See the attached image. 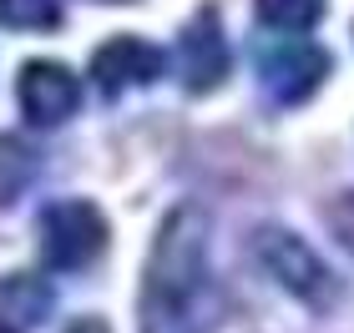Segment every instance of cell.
<instances>
[{"mask_svg": "<svg viewBox=\"0 0 354 333\" xmlns=\"http://www.w3.org/2000/svg\"><path fill=\"white\" fill-rule=\"evenodd\" d=\"M334 228H339V237H344V248H354V192L339 202V212H334Z\"/></svg>", "mask_w": 354, "mask_h": 333, "instance_id": "cell-11", "label": "cell"}, {"mask_svg": "<svg viewBox=\"0 0 354 333\" xmlns=\"http://www.w3.org/2000/svg\"><path fill=\"white\" fill-rule=\"evenodd\" d=\"M259 15L273 30H309L324 15V0H259Z\"/></svg>", "mask_w": 354, "mask_h": 333, "instance_id": "cell-10", "label": "cell"}, {"mask_svg": "<svg viewBox=\"0 0 354 333\" xmlns=\"http://www.w3.org/2000/svg\"><path fill=\"white\" fill-rule=\"evenodd\" d=\"M324 76H329V56L319 51V46H283V51L259 56V86L283 106L309 101Z\"/></svg>", "mask_w": 354, "mask_h": 333, "instance_id": "cell-4", "label": "cell"}, {"mask_svg": "<svg viewBox=\"0 0 354 333\" xmlns=\"http://www.w3.org/2000/svg\"><path fill=\"white\" fill-rule=\"evenodd\" d=\"M0 333H10V328H6V323H0Z\"/></svg>", "mask_w": 354, "mask_h": 333, "instance_id": "cell-13", "label": "cell"}, {"mask_svg": "<svg viewBox=\"0 0 354 333\" xmlns=\"http://www.w3.org/2000/svg\"><path fill=\"white\" fill-rule=\"evenodd\" d=\"M223 298L207 268V217L198 208H172L157 228L152 263L142 278V333H213Z\"/></svg>", "mask_w": 354, "mask_h": 333, "instance_id": "cell-1", "label": "cell"}, {"mask_svg": "<svg viewBox=\"0 0 354 333\" xmlns=\"http://www.w3.org/2000/svg\"><path fill=\"white\" fill-rule=\"evenodd\" d=\"M30 177H36V157H30V147L15 141V137H0V197L10 202Z\"/></svg>", "mask_w": 354, "mask_h": 333, "instance_id": "cell-9", "label": "cell"}, {"mask_svg": "<svg viewBox=\"0 0 354 333\" xmlns=\"http://www.w3.org/2000/svg\"><path fill=\"white\" fill-rule=\"evenodd\" d=\"M66 333H106V323L102 319H82V323H71Z\"/></svg>", "mask_w": 354, "mask_h": 333, "instance_id": "cell-12", "label": "cell"}, {"mask_svg": "<svg viewBox=\"0 0 354 333\" xmlns=\"http://www.w3.org/2000/svg\"><path fill=\"white\" fill-rule=\"evenodd\" d=\"M106 248V217L91 202H56L41 212V258L51 268H91Z\"/></svg>", "mask_w": 354, "mask_h": 333, "instance_id": "cell-3", "label": "cell"}, {"mask_svg": "<svg viewBox=\"0 0 354 333\" xmlns=\"http://www.w3.org/2000/svg\"><path fill=\"white\" fill-rule=\"evenodd\" d=\"M228 41L223 26L213 21V10H198L192 26H183V86L187 91H213L228 76Z\"/></svg>", "mask_w": 354, "mask_h": 333, "instance_id": "cell-7", "label": "cell"}, {"mask_svg": "<svg viewBox=\"0 0 354 333\" xmlns=\"http://www.w3.org/2000/svg\"><path fill=\"white\" fill-rule=\"evenodd\" d=\"M157 76H162V51L137 36H117V41L96 46V56H91V81L102 97H122L127 86L157 81Z\"/></svg>", "mask_w": 354, "mask_h": 333, "instance_id": "cell-6", "label": "cell"}, {"mask_svg": "<svg viewBox=\"0 0 354 333\" xmlns=\"http://www.w3.org/2000/svg\"><path fill=\"white\" fill-rule=\"evenodd\" d=\"M15 91H21V111L36 126H61L76 111V76L61 61H26L15 76Z\"/></svg>", "mask_w": 354, "mask_h": 333, "instance_id": "cell-5", "label": "cell"}, {"mask_svg": "<svg viewBox=\"0 0 354 333\" xmlns=\"http://www.w3.org/2000/svg\"><path fill=\"white\" fill-rule=\"evenodd\" d=\"M253 258L263 263L268 278H279L294 298H304L309 308H329L334 293H339V283L324 263L314 258V248L304 243V237L283 232V228H259L253 232Z\"/></svg>", "mask_w": 354, "mask_h": 333, "instance_id": "cell-2", "label": "cell"}, {"mask_svg": "<svg viewBox=\"0 0 354 333\" xmlns=\"http://www.w3.org/2000/svg\"><path fill=\"white\" fill-rule=\"evenodd\" d=\"M0 21L10 30H56L61 0H0Z\"/></svg>", "mask_w": 354, "mask_h": 333, "instance_id": "cell-8", "label": "cell"}]
</instances>
